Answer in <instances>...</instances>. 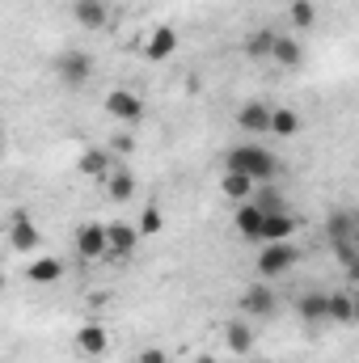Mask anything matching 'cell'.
Returning a JSON list of instances; mask_svg holds the SVG:
<instances>
[{
    "instance_id": "cell-1",
    "label": "cell",
    "mask_w": 359,
    "mask_h": 363,
    "mask_svg": "<svg viewBox=\"0 0 359 363\" xmlns=\"http://www.w3.org/2000/svg\"><path fill=\"white\" fill-rule=\"evenodd\" d=\"M224 169H237V174L254 178L258 186H267V182L279 178V157L270 148H263V144H237V148H228Z\"/></svg>"
},
{
    "instance_id": "cell-2",
    "label": "cell",
    "mask_w": 359,
    "mask_h": 363,
    "mask_svg": "<svg viewBox=\"0 0 359 363\" xmlns=\"http://www.w3.org/2000/svg\"><path fill=\"white\" fill-rule=\"evenodd\" d=\"M55 77H60V85H68V89H85L93 81V55L89 51H77V47L60 51V55H55Z\"/></svg>"
},
{
    "instance_id": "cell-3",
    "label": "cell",
    "mask_w": 359,
    "mask_h": 363,
    "mask_svg": "<svg viewBox=\"0 0 359 363\" xmlns=\"http://www.w3.org/2000/svg\"><path fill=\"white\" fill-rule=\"evenodd\" d=\"M77 258L81 262H101V258H110V224H97V220H85L81 228H77Z\"/></svg>"
},
{
    "instance_id": "cell-4",
    "label": "cell",
    "mask_w": 359,
    "mask_h": 363,
    "mask_svg": "<svg viewBox=\"0 0 359 363\" xmlns=\"http://www.w3.org/2000/svg\"><path fill=\"white\" fill-rule=\"evenodd\" d=\"M101 106H106V114H110L114 123H123V127H140V118H144V97L136 89H110Z\"/></svg>"
},
{
    "instance_id": "cell-5",
    "label": "cell",
    "mask_w": 359,
    "mask_h": 363,
    "mask_svg": "<svg viewBox=\"0 0 359 363\" xmlns=\"http://www.w3.org/2000/svg\"><path fill=\"white\" fill-rule=\"evenodd\" d=\"M9 250L13 254H38L43 250V233H38V224L26 216V211H13L9 216Z\"/></svg>"
},
{
    "instance_id": "cell-6",
    "label": "cell",
    "mask_w": 359,
    "mask_h": 363,
    "mask_svg": "<svg viewBox=\"0 0 359 363\" xmlns=\"http://www.w3.org/2000/svg\"><path fill=\"white\" fill-rule=\"evenodd\" d=\"M241 313H245V317H258V321L279 317V296H275V287H270L267 279H263V283H250V287L241 291Z\"/></svg>"
},
{
    "instance_id": "cell-7",
    "label": "cell",
    "mask_w": 359,
    "mask_h": 363,
    "mask_svg": "<svg viewBox=\"0 0 359 363\" xmlns=\"http://www.w3.org/2000/svg\"><path fill=\"white\" fill-rule=\"evenodd\" d=\"M300 262V250L287 241V245H263L258 250V279H279V274H287L292 267Z\"/></svg>"
},
{
    "instance_id": "cell-8",
    "label": "cell",
    "mask_w": 359,
    "mask_h": 363,
    "mask_svg": "<svg viewBox=\"0 0 359 363\" xmlns=\"http://www.w3.org/2000/svg\"><path fill=\"white\" fill-rule=\"evenodd\" d=\"M72 347H77V355H81V359H101V355L110 351V330H106L101 321H85V325L77 330Z\"/></svg>"
},
{
    "instance_id": "cell-9",
    "label": "cell",
    "mask_w": 359,
    "mask_h": 363,
    "mask_svg": "<svg viewBox=\"0 0 359 363\" xmlns=\"http://www.w3.org/2000/svg\"><path fill=\"white\" fill-rule=\"evenodd\" d=\"M140 241H144V233H140V224H110V262H127L136 250H140Z\"/></svg>"
},
{
    "instance_id": "cell-10",
    "label": "cell",
    "mask_w": 359,
    "mask_h": 363,
    "mask_svg": "<svg viewBox=\"0 0 359 363\" xmlns=\"http://www.w3.org/2000/svg\"><path fill=\"white\" fill-rule=\"evenodd\" d=\"M270 114H275V106H267V101H245V106H237V127L245 135H270Z\"/></svg>"
},
{
    "instance_id": "cell-11",
    "label": "cell",
    "mask_w": 359,
    "mask_h": 363,
    "mask_svg": "<svg viewBox=\"0 0 359 363\" xmlns=\"http://www.w3.org/2000/svg\"><path fill=\"white\" fill-rule=\"evenodd\" d=\"M233 224H237V233H241L245 241H258V245H263V224H267V211H263L254 199H250V203H237Z\"/></svg>"
},
{
    "instance_id": "cell-12",
    "label": "cell",
    "mask_w": 359,
    "mask_h": 363,
    "mask_svg": "<svg viewBox=\"0 0 359 363\" xmlns=\"http://www.w3.org/2000/svg\"><path fill=\"white\" fill-rule=\"evenodd\" d=\"M77 169H81V174H85L89 182H106L110 174H114L110 148H97V144H89V148H81V157H77Z\"/></svg>"
},
{
    "instance_id": "cell-13",
    "label": "cell",
    "mask_w": 359,
    "mask_h": 363,
    "mask_svg": "<svg viewBox=\"0 0 359 363\" xmlns=\"http://www.w3.org/2000/svg\"><path fill=\"white\" fill-rule=\"evenodd\" d=\"M174 51H178V30H174V26H157V30L144 38V60H153V64L170 60Z\"/></svg>"
},
{
    "instance_id": "cell-14",
    "label": "cell",
    "mask_w": 359,
    "mask_h": 363,
    "mask_svg": "<svg viewBox=\"0 0 359 363\" xmlns=\"http://www.w3.org/2000/svg\"><path fill=\"white\" fill-rule=\"evenodd\" d=\"M296 237V216L292 211H270L263 224V245H287Z\"/></svg>"
},
{
    "instance_id": "cell-15",
    "label": "cell",
    "mask_w": 359,
    "mask_h": 363,
    "mask_svg": "<svg viewBox=\"0 0 359 363\" xmlns=\"http://www.w3.org/2000/svg\"><path fill=\"white\" fill-rule=\"evenodd\" d=\"M72 21L81 30H101L110 21V4L106 0H72Z\"/></svg>"
},
{
    "instance_id": "cell-16",
    "label": "cell",
    "mask_w": 359,
    "mask_h": 363,
    "mask_svg": "<svg viewBox=\"0 0 359 363\" xmlns=\"http://www.w3.org/2000/svg\"><path fill=\"white\" fill-rule=\"evenodd\" d=\"M220 194H224L228 203H250V199L258 194V182L245 178V174H237V169H224V174H220Z\"/></svg>"
},
{
    "instance_id": "cell-17",
    "label": "cell",
    "mask_w": 359,
    "mask_h": 363,
    "mask_svg": "<svg viewBox=\"0 0 359 363\" xmlns=\"http://www.w3.org/2000/svg\"><path fill=\"white\" fill-rule=\"evenodd\" d=\"M296 313L309 321V325H321V321H330V291H304L300 300H296Z\"/></svg>"
},
{
    "instance_id": "cell-18",
    "label": "cell",
    "mask_w": 359,
    "mask_h": 363,
    "mask_svg": "<svg viewBox=\"0 0 359 363\" xmlns=\"http://www.w3.org/2000/svg\"><path fill=\"white\" fill-rule=\"evenodd\" d=\"M224 347H228L233 355H254V325H250L245 317H233V321L224 325Z\"/></svg>"
},
{
    "instance_id": "cell-19",
    "label": "cell",
    "mask_w": 359,
    "mask_h": 363,
    "mask_svg": "<svg viewBox=\"0 0 359 363\" xmlns=\"http://www.w3.org/2000/svg\"><path fill=\"white\" fill-rule=\"evenodd\" d=\"M300 131H304L300 110H292V106H275V114H270V135H275V140H296Z\"/></svg>"
},
{
    "instance_id": "cell-20",
    "label": "cell",
    "mask_w": 359,
    "mask_h": 363,
    "mask_svg": "<svg viewBox=\"0 0 359 363\" xmlns=\"http://www.w3.org/2000/svg\"><path fill=\"white\" fill-rule=\"evenodd\" d=\"M101 186H106L110 203H131V199H136V174H131L127 165H114V174L101 182Z\"/></svg>"
},
{
    "instance_id": "cell-21",
    "label": "cell",
    "mask_w": 359,
    "mask_h": 363,
    "mask_svg": "<svg viewBox=\"0 0 359 363\" xmlns=\"http://www.w3.org/2000/svg\"><path fill=\"white\" fill-rule=\"evenodd\" d=\"M270 64H279V68H287V72H292V68H300V64H304V47H300V38H292V34H279Z\"/></svg>"
},
{
    "instance_id": "cell-22",
    "label": "cell",
    "mask_w": 359,
    "mask_h": 363,
    "mask_svg": "<svg viewBox=\"0 0 359 363\" xmlns=\"http://www.w3.org/2000/svg\"><path fill=\"white\" fill-rule=\"evenodd\" d=\"M26 279H30V283H43V287H47V283H60V279H64V262H60V258H38V254H34V262L26 267Z\"/></svg>"
},
{
    "instance_id": "cell-23",
    "label": "cell",
    "mask_w": 359,
    "mask_h": 363,
    "mask_svg": "<svg viewBox=\"0 0 359 363\" xmlns=\"http://www.w3.org/2000/svg\"><path fill=\"white\" fill-rule=\"evenodd\" d=\"M330 321L355 325V296L351 291H330Z\"/></svg>"
},
{
    "instance_id": "cell-24",
    "label": "cell",
    "mask_w": 359,
    "mask_h": 363,
    "mask_svg": "<svg viewBox=\"0 0 359 363\" xmlns=\"http://www.w3.org/2000/svg\"><path fill=\"white\" fill-rule=\"evenodd\" d=\"M275 43H279L275 30H254V34L245 38V55H250V60H270V55H275Z\"/></svg>"
},
{
    "instance_id": "cell-25",
    "label": "cell",
    "mask_w": 359,
    "mask_h": 363,
    "mask_svg": "<svg viewBox=\"0 0 359 363\" xmlns=\"http://www.w3.org/2000/svg\"><path fill=\"white\" fill-rule=\"evenodd\" d=\"M287 21H292V30H313L317 26V4L313 0H292L287 4Z\"/></svg>"
},
{
    "instance_id": "cell-26",
    "label": "cell",
    "mask_w": 359,
    "mask_h": 363,
    "mask_svg": "<svg viewBox=\"0 0 359 363\" xmlns=\"http://www.w3.org/2000/svg\"><path fill=\"white\" fill-rule=\"evenodd\" d=\"M326 228H330V245L334 241H355V216L351 211H334Z\"/></svg>"
},
{
    "instance_id": "cell-27",
    "label": "cell",
    "mask_w": 359,
    "mask_h": 363,
    "mask_svg": "<svg viewBox=\"0 0 359 363\" xmlns=\"http://www.w3.org/2000/svg\"><path fill=\"white\" fill-rule=\"evenodd\" d=\"M254 203L263 207V211H287V199H283V190L275 186V182H267V186H258V194H254Z\"/></svg>"
},
{
    "instance_id": "cell-28",
    "label": "cell",
    "mask_w": 359,
    "mask_h": 363,
    "mask_svg": "<svg viewBox=\"0 0 359 363\" xmlns=\"http://www.w3.org/2000/svg\"><path fill=\"white\" fill-rule=\"evenodd\" d=\"M161 228H165V220H161V207H157V203H148V207L140 211V233H144V237H157Z\"/></svg>"
},
{
    "instance_id": "cell-29",
    "label": "cell",
    "mask_w": 359,
    "mask_h": 363,
    "mask_svg": "<svg viewBox=\"0 0 359 363\" xmlns=\"http://www.w3.org/2000/svg\"><path fill=\"white\" fill-rule=\"evenodd\" d=\"M110 152H118V157H131V152H136V135H131V131H118V135L110 140Z\"/></svg>"
},
{
    "instance_id": "cell-30",
    "label": "cell",
    "mask_w": 359,
    "mask_h": 363,
    "mask_svg": "<svg viewBox=\"0 0 359 363\" xmlns=\"http://www.w3.org/2000/svg\"><path fill=\"white\" fill-rule=\"evenodd\" d=\"M136 363H170V351H161V347H144V351H136Z\"/></svg>"
},
{
    "instance_id": "cell-31",
    "label": "cell",
    "mask_w": 359,
    "mask_h": 363,
    "mask_svg": "<svg viewBox=\"0 0 359 363\" xmlns=\"http://www.w3.org/2000/svg\"><path fill=\"white\" fill-rule=\"evenodd\" d=\"M194 363H220V359H216V355H199Z\"/></svg>"
},
{
    "instance_id": "cell-32",
    "label": "cell",
    "mask_w": 359,
    "mask_h": 363,
    "mask_svg": "<svg viewBox=\"0 0 359 363\" xmlns=\"http://www.w3.org/2000/svg\"><path fill=\"white\" fill-rule=\"evenodd\" d=\"M351 283H359V267H355V271H351Z\"/></svg>"
},
{
    "instance_id": "cell-33",
    "label": "cell",
    "mask_w": 359,
    "mask_h": 363,
    "mask_svg": "<svg viewBox=\"0 0 359 363\" xmlns=\"http://www.w3.org/2000/svg\"><path fill=\"white\" fill-rule=\"evenodd\" d=\"M355 325H359V296H355Z\"/></svg>"
}]
</instances>
